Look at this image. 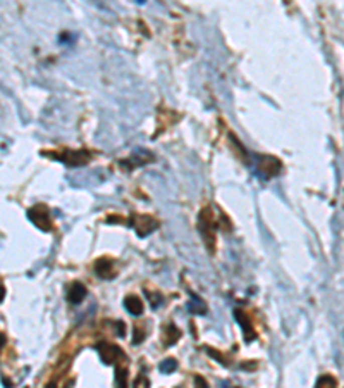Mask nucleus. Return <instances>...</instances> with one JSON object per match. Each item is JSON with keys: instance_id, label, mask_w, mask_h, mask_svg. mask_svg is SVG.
I'll use <instances>...</instances> for the list:
<instances>
[{"instance_id": "nucleus-5", "label": "nucleus", "mask_w": 344, "mask_h": 388, "mask_svg": "<svg viewBox=\"0 0 344 388\" xmlns=\"http://www.w3.org/2000/svg\"><path fill=\"white\" fill-rule=\"evenodd\" d=\"M124 305H126L128 313H131L133 316H141V314H143V302H141L136 295H129V297H126Z\"/></svg>"}, {"instance_id": "nucleus-1", "label": "nucleus", "mask_w": 344, "mask_h": 388, "mask_svg": "<svg viewBox=\"0 0 344 388\" xmlns=\"http://www.w3.org/2000/svg\"><path fill=\"white\" fill-rule=\"evenodd\" d=\"M28 217L35 223V226H38L42 231H48L50 229V214H48V209L45 205H36V207H31L28 211Z\"/></svg>"}, {"instance_id": "nucleus-7", "label": "nucleus", "mask_w": 344, "mask_h": 388, "mask_svg": "<svg viewBox=\"0 0 344 388\" xmlns=\"http://www.w3.org/2000/svg\"><path fill=\"white\" fill-rule=\"evenodd\" d=\"M112 269H114V264L107 261V259H100L95 266V271L96 274H100L102 278H110L112 276Z\"/></svg>"}, {"instance_id": "nucleus-15", "label": "nucleus", "mask_w": 344, "mask_h": 388, "mask_svg": "<svg viewBox=\"0 0 344 388\" xmlns=\"http://www.w3.org/2000/svg\"><path fill=\"white\" fill-rule=\"evenodd\" d=\"M4 343H6V337H4V335H2V333H0V350H2Z\"/></svg>"}, {"instance_id": "nucleus-10", "label": "nucleus", "mask_w": 344, "mask_h": 388, "mask_svg": "<svg viewBox=\"0 0 344 388\" xmlns=\"http://www.w3.org/2000/svg\"><path fill=\"white\" fill-rule=\"evenodd\" d=\"M159 369H160V371H162V373H164V374H169V373H172V371H176V369H177V361H174V359H167V361L160 362Z\"/></svg>"}, {"instance_id": "nucleus-8", "label": "nucleus", "mask_w": 344, "mask_h": 388, "mask_svg": "<svg viewBox=\"0 0 344 388\" xmlns=\"http://www.w3.org/2000/svg\"><path fill=\"white\" fill-rule=\"evenodd\" d=\"M98 350H100V354H102V359L107 364H110V362H114V357L117 354H119V350L116 349V347H112V345H107V343H103V345H100L98 347Z\"/></svg>"}, {"instance_id": "nucleus-6", "label": "nucleus", "mask_w": 344, "mask_h": 388, "mask_svg": "<svg viewBox=\"0 0 344 388\" xmlns=\"http://www.w3.org/2000/svg\"><path fill=\"white\" fill-rule=\"evenodd\" d=\"M189 297H191V300L188 302V311L193 314H205L206 313V304L203 300H201L200 297H196L195 293H189Z\"/></svg>"}, {"instance_id": "nucleus-4", "label": "nucleus", "mask_w": 344, "mask_h": 388, "mask_svg": "<svg viewBox=\"0 0 344 388\" xmlns=\"http://www.w3.org/2000/svg\"><path fill=\"white\" fill-rule=\"evenodd\" d=\"M84 297H86V288H84V285H81V283H72V286L67 292L69 302H72V304H81V302L84 300Z\"/></svg>"}, {"instance_id": "nucleus-3", "label": "nucleus", "mask_w": 344, "mask_h": 388, "mask_svg": "<svg viewBox=\"0 0 344 388\" xmlns=\"http://www.w3.org/2000/svg\"><path fill=\"white\" fill-rule=\"evenodd\" d=\"M234 316L238 318V323H240L243 331H245V340L246 342H252L253 338L257 337V333H255V330H253V326H252V321L246 318L245 313H240V311H236V313H234Z\"/></svg>"}, {"instance_id": "nucleus-9", "label": "nucleus", "mask_w": 344, "mask_h": 388, "mask_svg": "<svg viewBox=\"0 0 344 388\" xmlns=\"http://www.w3.org/2000/svg\"><path fill=\"white\" fill-rule=\"evenodd\" d=\"M315 388H337V381H335V378L329 376V374H323L322 378H318Z\"/></svg>"}, {"instance_id": "nucleus-2", "label": "nucleus", "mask_w": 344, "mask_h": 388, "mask_svg": "<svg viewBox=\"0 0 344 388\" xmlns=\"http://www.w3.org/2000/svg\"><path fill=\"white\" fill-rule=\"evenodd\" d=\"M59 161H62L64 164H67L69 168H76V166H83L88 163L90 153L88 152H66L64 156L57 157Z\"/></svg>"}, {"instance_id": "nucleus-12", "label": "nucleus", "mask_w": 344, "mask_h": 388, "mask_svg": "<svg viewBox=\"0 0 344 388\" xmlns=\"http://www.w3.org/2000/svg\"><path fill=\"white\" fill-rule=\"evenodd\" d=\"M148 379L145 378V376H138L136 379H135V383H133V388H148Z\"/></svg>"}, {"instance_id": "nucleus-14", "label": "nucleus", "mask_w": 344, "mask_h": 388, "mask_svg": "<svg viewBox=\"0 0 344 388\" xmlns=\"http://www.w3.org/2000/svg\"><path fill=\"white\" fill-rule=\"evenodd\" d=\"M4 297H6V288H4V286H0V302L4 300Z\"/></svg>"}, {"instance_id": "nucleus-13", "label": "nucleus", "mask_w": 344, "mask_h": 388, "mask_svg": "<svg viewBox=\"0 0 344 388\" xmlns=\"http://www.w3.org/2000/svg\"><path fill=\"white\" fill-rule=\"evenodd\" d=\"M195 383H196V388H208V385H206V381H205V378H201V376H196Z\"/></svg>"}, {"instance_id": "nucleus-11", "label": "nucleus", "mask_w": 344, "mask_h": 388, "mask_svg": "<svg viewBox=\"0 0 344 388\" xmlns=\"http://www.w3.org/2000/svg\"><path fill=\"white\" fill-rule=\"evenodd\" d=\"M147 297L150 298V304H152L153 309L160 307V304H162V297H160V295H152L150 292H147Z\"/></svg>"}]
</instances>
